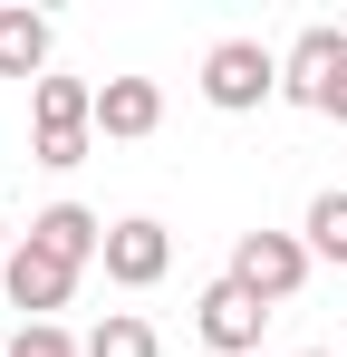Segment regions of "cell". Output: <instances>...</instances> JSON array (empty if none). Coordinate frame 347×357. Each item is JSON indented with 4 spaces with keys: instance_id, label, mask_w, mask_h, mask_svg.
Wrapping results in <instances>:
<instances>
[{
    "instance_id": "obj_3",
    "label": "cell",
    "mask_w": 347,
    "mask_h": 357,
    "mask_svg": "<svg viewBox=\"0 0 347 357\" xmlns=\"http://www.w3.org/2000/svg\"><path fill=\"white\" fill-rule=\"evenodd\" d=\"M231 280L261 299V309H280V299H299V280H309V241L299 232H241L231 241Z\"/></svg>"
},
{
    "instance_id": "obj_17",
    "label": "cell",
    "mask_w": 347,
    "mask_h": 357,
    "mask_svg": "<svg viewBox=\"0 0 347 357\" xmlns=\"http://www.w3.org/2000/svg\"><path fill=\"white\" fill-rule=\"evenodd\" d=\"M0 357H10V338H0Z\"/></svg>"
},
{
    "instance_id": "obj_9",
    "label": "cell",
    "mask_w": 347,
    "mask_h": 357,
    "mask_svg": "<svg viewBox=\"0 0 347 357\" xmlns=\"http://www.w3.org/2000/svg\"><path fill=\"white\" fill-rule=\"evenodd\" d=\"M155 126H164V87H155V77H107V87H97V135L135 145V135H155Z\"/></svg>"
},
{
    "instance_id": "obj_5",
    "label": "cell",
    "mask_w": 347,
    "mask_h": 357,
    "mask_svg": "<svg viewBox=\"0 0 347 357\" xmlns=\"http://www.w3.org/2000/svg\"><path fill=\"white\" fill-rule=\"evenodd\" d=\"M338 68H347V29L318 20V29H299V39L280 49V97L318 116V107H328V87H338Z\"/></svg>"
},
{
    "instance_id": "obj_4",
    "label": "cell",
    "mask_w": 347,
    "mask_h": 357,
    "mask_svg": "<svg viewBox=\"0 0 347 357\" xmlns=\"http://www.w3.org/2000/svg\"><path fill=\"white\" fill-rule=\"evenodd\" d=\"M261 328H270V309L241 290L231 271H222V280H213L203 299H193V338H203L213 357H251V348H261Z\"/></svg>"
},
{
    "instance_id": "obj_10",
    "label": "cell",
    "mask_w": 347,
    "mask_h": 357,
    "mask_svg": "<svg viewBox=\"0 0 347 357\" xmlns=\"http://www.w3.org/2000/svg\"><path fill=\"white\" fill-rule=\"evenodd\" d=\"M49 49H58V20L49 10H0V77H49Z\"/></svg>"
},
{
    "instance_id": "obj_2",
    "label": "cell",
    "mask_w": 347,
    "mask_h": 357,
    "mask_svg": "<svg viewBox=\"0 0 347 357\" xmlns=\"http://www.w3.org/2000/svg\"><path fill=\"white\" fill-rule=\"evenodd\" d=\"M270 97H280V49H270V39H213V49H203V107L251 116V107H270Z\"/></svg>"
},
{
    "instance_id": "obj_15",
    "label": "cell",
    "mask_w": 347,
    "mask_h": 357,
    "mask_svg": "<svg viewBox=\"0 0 347 357\" xmlns=\"http://www.w3.org/2000/svg\"><path fill=\"white\" fill-rule=\"evenodd\" d=\"M10 251H20V232H10V222H0V271H10Z\"/></svg>"
},
{
    "instance_id": "obj_8",
    "label": "cell",
    "mask_w": 347,
    "mask_h": 357,
    "mask_svg": "<svg viewBox=\"0 0 347 357\" xmlns=\"http://www.w3.org/2000/svg\"><path fill=\"white\" fill-rule=\"evenodd\" d=\"M20 241H39V251H58L68 271L107 261V222H97L87 203H49V213H29V232H20Z\"/></svg>"
},
{
    "instance_id": "obj_16",
    "label": "cell",
    "mask_w": 347,
    "mask_h": 357,
    "mask_svg": "<svg viewBox=\"0 0 347 357\" xmlns=\"http://www.w3.org/2000/svg\"><path fill=\"white\" fill-rule=\"evenodd\" d=\"M299 357H328V348H299Z\"/></svg>"
},
{
    "instance_id": "obj_7",
    "label": "cell",
    "mask_w": 347,
    "mask_h": 357,
    "mask_svg": "<svg viewBox=\"0 0 347 357\" xmlns=\"http://www.w3.org/2000/svg\"><path fill=\"white\" fill-rule=\"evenodd\" d=\"M0 290H10V309H20V328H29V319H58V309H68V290H77V271H68L58 251H39V241H20V251H10V271H0Z\"/></svg>"
},
{
    "instance_id": "obj_13",
    "label": "cell",
    "mask_w": 347,
    "mask_h": 357,
    "mask_svg": "<svg viewBox=\"0 0 347 357\" xmlns=\"http://www.w3.org/2000/svg\"><path fill=\"white\" fill-rule=\"evenodd\" d=\"M10 357H87V338H68L58 319H29V328L10 338Z\"/></svg>"
},
{
    "instance_id": "obj_12",
    "label": "cell",
    "mask_w": 347,
    "mask_h": 357,
    "mask_svg": "<svg viewBox=\"0 0 347 357\" xmlns=\"http://www.w3.org/2000/svg\"><path fill=\"white\" fill-rule=\"evenodd\" d=\"M299 241H309V261H338L347 271V193H318L309 222H299Z\"/></svg>"
},
{
    "instance_id": "obj_11",
    "label": "cell",
    "mask_w": 347,
    "mask_h": 357,
    "mask_svg": "<svg viewBox=\"0 0 347 357\" xmlns=\"http://www.w3.org/2000/svg\"><path fill=\"white\" fill-rule=\"evenodd\" d=\"M87 357H164V338H155V319H135V309H107V319L87 328Z\"/></svg>"
},
{
    "instance_id": "obj_14",
    "label": "cell",
    "mask_w": 347,
    "mask_h": 357,
    "mask_svg": "<svg viewBox=\"0 0 347 357\" xmlns=\"http://www.w3.org/2000/svg\"><path fill=\"white\" fill-rule=\"evenodd\" d=\"M318 116H338V135H347V68H338V87H328V107Z\"/></svg>"
},
{
    "instance_id": "obj_6",
    "label": "cell",
    "mask_w": 347,
    "mask_h": 357,
    "mask_svg": "<svg viewBox=\"0 0 347 357\" xmlns=\"http://www.w3.org/2000/svg\"><path fill=\"white\" fill-rule=\"evenodd\" d=\"M164 271H174V232L155 222V213L107 222V280H116V290H155Z\"/></svg>"
},
{
    "instance_id": "obj_1",
    "label": "cell",
    "mask_w": 347,
    "mask_h": 357,
    "mask_svg": "<svg viewBox=\"0 0 347 357\" xmlns=\"http://www.w3.org/2000/svg\"><path fill=\"white\" fill-rule=\"evenodd\" d=\"M29 165H49V174H68V165H87V145H97V87L87 77H39L29 87Z\"/></svg>"
}]
</instances>
